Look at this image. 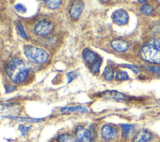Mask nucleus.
<instances>
[{"label": "nucleus", "instance_id": "20e7f679", "mask_svg": "<svg viewBox=\"0 0 160 142\" xmlns=\"http://www.w3.org/2000/svg\"><path fill=\"white\" fill-rule=\"evenodd\" d=\"M54 29V24L47 20H42L39 22L34 27V32L41 36H44L49 33Z\"/></svg>", "mask_w": 160, "mask_h": 142}, {"label": "nucleus", "instance_id": "2eb2a0df", "mask_svg": "<svg viewBox=\"0 0 160 142\" xmlns=\"http://www.w3.org/2000/svg\"><path fill=\"white\" fill-rule=\"evenodd\" d=\"M56 140L58 142H79L76 138H74L73 136L67 133H63L58 135L56 138Z\"/></svg>", "mask_w": 160, "mask_h": 142}, {"label": "nucleus", "instance_id": "dca6fc26", "mask_svg": "<svg viewBox=\"0 0 160 142\" xmlns=\"http://www.w3.org/2000/svg\"><path fill=\"white\" fill-rule=\"evenodd\" d=\"M121 128L122 135L124 138L129 137L134 129V126L130 124H121Z\"/></svg>", "mask_w": 160, "mask_h": 142}, {"label": "nucleus", "instance_id": "b1692460", "mask_svg": "<svg viewBox=\"0 0 160 142\" xmlns=\"http://www.w3.org/2000/svg\"><path fill=\"white\" fill-rule=\"evenodd\" d=\"M14 8L18 12L21 13H24L26 11V7L21 3H18V4H16L14 6Z\"/></svg>", "mask_w": 160, "mask_h": 142}, {"label": "nucleus", "instance_id": "4be33fe9", "mask_svg": "<svg viewBox=\"0 0 160 142\" xmlns=\"http://www.w3.org/2000/svg\"><path fill=\"white\" fill-rule=\"evenodd\" d=\"M101 59L100 58H99L97 61H96L94 63V64L91 66V71L92 73H96L99 72V67L101 66Z\"/></svg>", "mask_w": 160, "mask_h": 142}, {"label": "nucleus", "instance_id": "412c9836", "mask_svg": "<svg viewBox=\"0 0 160 142\" xmlns=\"http://www.w3.org/2000/svg\"><path fill=\"white\" fill-rule=\"evenodd\" d=\"M16 28H17V30L19 34V35L24 39H27L28 38V36L26 34V32L24 29V28H23V26L22 24H21V23L20 22H18L17 24H16Z\"/></svg>", "mask_w": 160, "mask_h": 142}, {"label": "nucleus", "instance_id": "9b49d317", "mask_svg": "<svg viewBox=\"0 0 160 142\" xmlns=\"http://www.w3.org/2000/svg\"><path fill=\"white\" fill-rule=\"evenodd\" d=\"M101 96L104 98H113L118 99H124L126 96L117 91L111 90V91H106L101 93Z\"/></svg>", "mask_w": 160, "mask_h": 142}, {"label": "nucleus", "instance_id": "4468645a", "mask_svg": "<svg viewBox=\"0 0 160 142\" xmlns=\"http://www.w3.org/2000/svg\"><path fill=\"white\" fill-rule=\"evenodd\" d=\"M82 58L88 63H94L96 61V55L88 48H85L82 51Z\"/></svg>", "mask_w": 160, "mask_h": 142}, {"label": "nucleus", "instance_id": "ddd939ff", "mask_svg": "<svg viewBox=\"0 0 160 142\" xmlns=\"http://www.w3.org/2000/svg\"><path fill=\"white\" fill-rule=\"evenodd\" d=\"M61 112L64 113H72V112H78V113H87L88 112V108L84 106H69L66 107H63L61 109Z\"/></svg>", "mask_w": 160, "mask_h": 142}, {"label": "nucleus", "instance_id": "1a4fd4ad", "mask_svg": "<svg viewBox=\"0 0 160 142\" xmlns=\"http://www.w3.org/2000/svg\"><path fill=\"white\" fill-rule=\"evenodd\" d=\"M152 138V134L146 129L139 130L134 136L133 142H148Z\"/></svg>", "mask_w": 160, "mask_h": 142}, {"label": "nucleus", "instance_id": "f257e3e1", "mask_svg": "<svg viewBox=\"0 0 160 142\" xmlns=\"http://www.w3.org/2000/svg\"><path fill=\"white\" fill-rule=\"evenodd\" d=\"M6 72L9 78L16 83L23 82L28 76L29 70L22 60L13 58L6 66Z\"/></svg>", "mask_w": 160, "mask_h": 142}, {"label": "nucleus", "instance_id": "f3484780", "mask_svg": "<svg viewBox=\"0 0 160 142\" xmlns=\"http://www.w3.org/2000/svg\"><path fill=\"white\" fill-rule=\"evenodd\" d=\"M104 78L108 81H111L114 78V71L112 67L108 66L105 68L104 71Z\"/></svg>", "mask_w": 160, "mask_h": 142}, {"label": "nucleus", "instance_id": "cd10ccee", "mask_svg": "<svg viewBox=\"0 0 160 142\" xmlns=\"http://www.w3.org/2000/svg\"><path fill=\"white\" fill-rule=\"evenodd\" d=\"M139 2H140V3H145L146 1H139Z\"/></svg>", "mask_w": 160, "mask_h": 142}, {"label": "nucleus", "instance_id": "39448f33", "mask_svg": "<svg viewBox=\"0 0 160 142\" xmlns=\"http://www.w3.org/2000/svg\"><path fill=\"white\" fill-rule=\"evenodd\" d=\"M74 134L79 142H91V132L83 126H77L74 129Z\"/></svg>", "mask_w": 160, "mask_h": 142}, {"label": "nucleus", "instance_id": "393cba45", "mask_svg": "<svg viewBox=\"0 0 160 142\" xmlns=\"http://www.w3.org/2000/svg\"><path fill=\"white\" fill-rule=\"evenodd\" d=\"M121 66H122V67H125V68H128L129 69H131L135 73H138L139 71V69L138 67H136V66H135L134 65H132V64H121Z\"/></svg>", "mask_w": 160, "mask_h": 142}, {"label": "nucleus", "instance_id": "a211bd4d", "mask_svg": "<svg viewBox=\"0 0 160 142\" xmlns=\"http://www.w3.org/2000/svg\"><path fill=\"white\" fill-rule=\"evenodd\" d=\"M140 11L142 14L146 15L151 14L153 11V8L149 4H144L141 6Z\"/></svg>", "mask_w": 160, "mask_h": 142}, {"label": "nucleus", "instance_id": "9d476101", "mask_svg": "<svg viewBox=\"0 0 160 142\" xmlns=\"http://www.w3.org/2000/svg\"><path fill=\"white\" fill-rule=\"evenodd\" d=\"M111 46L114 50L118 52H124L128 49L129 44L128 42L124 40L117 39L111 42Z\"/></svg>", "mask_w": 160, "mask_h": 142}, {"label": "nucleus", "instance_id": "0eeeda50", "mask_svg": "<svg viewBox=\"0 0 160 142\" xmlns=\"http://www.w3.org/2000/svg\"><path fill=\"white\" fill-rule=\"evenodd\" d=\"M101 136L106 141L114 139L118 135L116 128L110 124H104L101 128Z\"/></svg>", "mask_w": 160, "mask_h": 142}, {"label": "nucleus", "instance_id": "f8f14e48", "mask_svg": "<svg viewBox=\"0 0 160 142\" xmlns=\"http://www.w3.org/2000/svg\"><path fill=\"white\" fill-rule=\"evenodd\" d=\"M6 118L14 119L20 122H26V123H39L42 122L44 121V119L42 118H32L29 117H21V116H12V115H8V116H3Z\"/></svg>", "mask_w": 160, "mask_h": 142}, {"label": "nucleus", "instance_id": "bb28decb", "mask_svg": "<svg viewBox=\"0 0 160 142\" xmlns=\"http://www.w3.org/2000/svg\"><path fill=\"white\" fill-rule=\"evenodd\" d=\"M147 69L151 72L156 73L157 74H160V67H156V66H147Z\"/></svg>", "mask_w": 160, "mask_h": 142}, {"label": "nucleus", "instance_id": "aec40b11", "mask_svg": "<svg viewBox=\"0 0 160 142\" xmlns=\"http://www.w3.org/2000/svg\"><path fill=\"white\" fill-rule=\"evenodd\" d=\"M116 78L119 81H124L128 79L129 76L124 71H118L116 74Z\"/></svg>", "mask_w": 160, "mask_h": 142}, {"label": "nucleus", "instance_id": "5701e85b", "mask_svg": "<svg viewBox=\"0 0 160 142\" xmlns=\"http://www.w3.org/2000/svg\"><path fill=\"white\" fill-rule=\"evenodd\" d=\"M30 128H31L29 126H26L23 124H19L18 126V129L21 131V133L22 136H25L28 133Z\"/></svg>", "mask_w": 160, "mask_h": 142}, {"label": "nucleus", "instance_id": "7ed1b4c3", "mask_svg": "<svg viewBox=\"0 0 160 142\" xmlns=\"http://www.w3.org/2000/svg\"><path fill=\"white\" fill-rule=\"evenodd\" d=\"M24 54L29 61L37 63L46 62L49 57L45 50L33 46H26L24 49Z\"/></svg>", "mask_w": 160, "mask_h": 142}, {"label": "nucleus", "instance_id": "f03ea898", "mask_svg": "<svg viewBox=\"0 0 160 142\" xmlns=\"http://www.w3.org/2000/svg\"><path fill=\"white\" fill-rule=\"evenodd\" d=\"M140 56L146 61L160 63V43L153 41L143 46L140 50Z\"/></svg>", "mask_w": 160, "mask_h": 142}, {"label": "nucleus", "instance_id": "423d86ee", "mask_svg": "<svg viewBox=\"0 0 160 142\" xmlns=\"http://www.w3.org/2000/svg\"><path fill=\"white\" fill-rule=\"evenodd\" d=\"M112 21L118 26L125 25L129 20V15L126 11L119 9L113 12L112 16Z\"/></svg>", "mask_w": 160, "mask_h": 142}, {"label": "nucleus", "instance_id": "6e6552de", "mask_svg": "<svg viewBox=\"0 0 160 142\" xmlns=\"http://www.w3.org/2000/svg\"><path fill=\"white\" fill-rule=\"evenodd\" d=\"M84 7V4L81 1H76L71 7L69 10L70 16L74 19H78Z\"/></svg>", "mask_w": 160, "mask_h": 142}, {"label": "nucleus", "instance_id": "6ab92c4d", "mask_svg": "<svg viewBox=\"0 0 160 142\" xmlns=\"http://www.w3.org/2000/svg\"><path fill=\"white\" fill-rule=\"evenodd\" d=\"M44 3H46V6L52 9H56L57 8H58L59 6V5L61 4V1H58V0H50V1H45Z\"/></svg>", "mask_w": 160, "mask_h": 142}, {"label": "nucleus", "instance_id": "a878e982", "mask_svg": "<svg viewBox=\"0 0 160 142\" xmlns=\"http://www.w3.org/2000/svg\"><path fill=\"white\" fill-rule=\"evenodd\" d=\"M67 78H68V83H70L71 81H72L74 79H75L78 76V74L76 73L74 71H72V72H70V73H68L67 74Z\"/></svg>", "mask_w": 160, "mask_h": 142}]
</instances>
